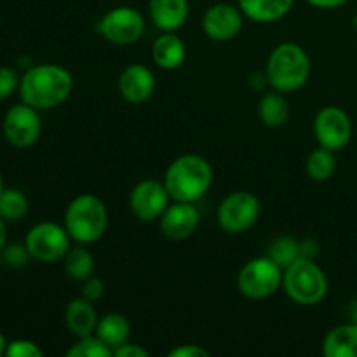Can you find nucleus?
Here are the masks:
<instances>
[{"mask_svg": "<svg viewBox=\"0 0 357 357\" xmlns=\"http://www.w3.org/2000/svg\"><path fill=\"white\" fill-rule=\"evenodd\" d=\"M17 91L23 103L38 112L51 110L68 100L73 91V77L54 63L33 65L21 75Z\"/></svg>", "mask_w": 357, "mask_h": 357, "instance_id": "nucleus-1", "label": "nucleus"}, {"mask_svg": "<svg viewBox=\"0 0 357 357\" xmlns=\"http://www.w3.org/2000/svg\"><path fill=\"white\" fill-rule=\"evenodd\" d=\"M213 183V167L204 157L187 153L174 159L164 173V185L173 201L197 202Z\"/></svg>", "mask_w": 357, "mask_h": 357, "instance_id": "nucleus-2", "label": "nucleus"}, {"mask_svg": "<svg viewBox=\"0 0 357 357\" xmlns=\"http://www.w3.org/2000/svg\"><path fill=\"white\" fill-rule=\"evenodd\" d=\"M310 70L312 65L305 49L295 42H284L268 56L265 77L279 93H293L309 82Z\"/></svg>", "mask_w": 357, "mask_h": 357, "instance_id": "nucleus-3", "label": "nucleus"}, {"mask_svg": "<svg viewBox=\"0 0 357 357\" xmlns=\"http://www.w3.org/2000/svg\"><path fill=\"white\" fill-rule=\"evenodd\" d=\"M282 288L295 303L312 307L328 295V278L310 257H298L282 271Z\"/></svg>", "mask_w": 357, "mask_h": 357, "instance_id": "nucleus-4", "label": "nucleus"}, {"mask_svg": "<svg viewBox=\"0 0 357 357\" xmlns=\"http://www.w3.org/2000/svg\"><path fill=\"white\" fill-rule=\"evenodd\" d=\"M63 225L75 243H96L103 237L108 225L107 206L93 194L79 195L66 206Z\"/></svg>", "mask_w": 357, "mask_h": 357, "instance_id": "nucleus-5", "label": "nucleus"}, {"mask_svg": "<svg viewBox=\"0 0 357 357\" xmlns=\"http://www.w3.org/2000/svg\"><path fill=\"white\" fill-rule=\"evenodd\" d=\"M282 286V267L271 257H258L248 261L237 275V288L246 298L265 300Z\"/></svg>", "mask_w": 357, "mask_h": 357, "instance_id": "nucleus-6", "label": "nucleus"}, {"mask_svg": "<svg viewBox=\"0 0 357 357\" xmlns=\"http://www.w3.org/2000/svg\"><path fill=\"white\" fill-rule=\"evenodd\" d=\"M70 234L65 225L54 222H40L31 227L24 237V246L30 253L31 260L40 264H56L63 260L70 251Z\"/></svg>", "mask_w": 357, "mask_h": 357, "instance_id": "nucleus-7", "label": "nucleus"}, {"mask_svg": "<svg viewBox=\"0 0 357 357\" xmlns=\"http://www.w3.org/2000/svg\"><path fill=\"white\" fill-rule=\"evenodd\" d=\"M2 135L14 149H30L42 135V121L37 108L26 103L13 105L2 119Z\"/></svg>", "mask_w": 357, "mask_h": 357, "instance_id": "nucleus-8", "label": "nucleus"}, {"mask_svg": "<svg viewBox=\"0 0 357 357\" xmlns=\"http://www.w3.org/2000/svg\"><path fill=\"white\" fill-rule=\"evenodd\" d=\"M261 206L255 194L246 190L227 195L218 206L216 220L227 234H243L257 223Z\"/></svg>", "mask_w": 357, "mask_h": 357, "instance_id": "nucleus-9", "label": "nucleus"}, {"mask_svg": "<svg viewBox=\"0 0 357 357\" xmlns=\"http://www.w3.org/2000/svg\"><path fill=\"white\" fill-rule=\"evenodd\" d=\"M98 31L112 44H135L145 31V17L135 7H115L98 21Z\"/></svg>", "mask_w": 357, "mask_h": 357, "instance_id": "nucleus-10", "label": "nucleus"}, {"mask_svg": "<svg viewBox=\"0 0 357 357\" xmlns=\"http://www.w3.org/2000/svg\"><path fill=\"white\" fill-rule=\"evenodd\" d=\"M314 136L328 150H342L352 136V122L340 107H324L314 119Z\"/></svg>", "mask_w": 357, "mask_h": 357, "instance_id": "nucleus-11", "label": "nucleus"}, {"mask_svg": "<svg viewBox=\"0 0 357 357\" xmlns=\"http://www.w3.org/2000/svg\"><path fill=\"white\" fill-rule=\"evenodd\" d=\"M169 192L166 185L155 180H143L135 185L129 197L132 215L142 222H152L162 216L169 206Z\"/></svg>", "mask_w": 357, "mask_h": 357, "instance_id": "nucleus-12", "label": "nucleus"}, {"mask_svg": "<svg viewBox=\"0 0 357 357\" xmlns=\"http://www.w3.org/2000/svg\"><path fill=\"white\" fill-rule=\"evenodd\" d=\"M243 10L232 3H215L202 16V30L211 40L229 42L243 30Z\"/></svg>", "mask_w": 357, "mask_h": 357, "instance_id": "nucleus-13", "label": "nucleus"}, {"mask_svg": "<svg viewBox=\"0 0 357 357\" xmlns=\"http://www.w3.org/2000/svg\"><path fill=\"white\" fill-rule=\"evenodd\" d=\"M199 209L194 202L174 201V204L167 206L166 211L159 218L160 232L173 241H181L190 237L199 225Z\"/></svg>", "mask_w": 357, "mask_h": 357, "instance_id": "nucleus-14", "label": "nucleus"}, {"mask_svg": "<svg viewBox=\"0 0 357 357\" xmlns=\"http://www.w3.org/2000/svg\"><path fill=\"white\" fill-rule=\"evenodd\" d=\"M155 91V75L142 63L129 65L119 77V93L129 103H145Z\"/></svg>", "mask_w": 357, "mask_h": 357, "instance_id": "nucleus-15", "label": "nucleus"}, {"mask_svg": "<svg viewBox=\"0 0 357 357\" xmlns=\"http://www.w3.org/2000/svg\"><path fill=\"white\" fill-rule=\"evenodd\" d=\"M98 321H100V317H98L96 309H94V303L86 300L84 296L70 300L68 305H66V328H68L70 333L75 335V337L82 338L93 335L94 331H96Z\"/></svg>", "mask_w": 357, "mask_h": 357, "instance_id": "nucleus-16", "label": "nucleus"}, {"mask_svg": "<svg viewBox=\"0 0 357 357\" xmlns=\"http://www.w3.org/2000/svg\"><path fill=\"white\" fill-rule=\"evenodd\" d=\"M153 24L162 31H176L188 17V0H149Z\"/></svg>", "mask_w": 357, "mask_h": 357, "instance_id": "nucleus-17", "label": "nucleus"}, {"mask_svg": "<svg viewBox=\"0 0 357 357\" xmlns=\"http://www.w3.org/2000/svg\"><path fill=\"white\" fill-rule=\"evenodd\" d=\"M187 47L183 40L173 31H164L155 38L152 45V58L155 65L162 70H176L183 65Z\"/></svg>", "mask_w": 357, "mask_h": 357, "instance_id": "nucleus-18", "label": "nucleus"}, {"mask_svg": "<svg viewBox=\"0 0 357 357\" xmlns=\"http://www.w3.org/2000/svg\"><path fill=\"white\" fill-rule=\"evenodd\" d=\"M239 9L255 23H274L282 20L295 6V0H237Z\"/></svg>", "mask_w": 357, "mask_h": 357, "instance_id": "nucleus-19", "label": "nucleus"}, {"mask_svg": "<svg viewBox=\"0 0 357 357\" xmlns=\"http://www.w3.org/2000/svg\"><path fill=\"white\" fill-rule=\"evenodd\" d=\"M323 354L326 357H357V324L347 323L333 328L324 337Z\"/></svg>", "mask_w": 357, "mask_h": 357, "instance_id": "nucleus-20", "label": "nucleus"}, {"mask_svg": "<svg viewBox=\"0 0 357 357\" xmlns=\"http://www.w3.org/2000/svg\"><path fill=\"white\" fill-rule=\"evenodd\" d=\"M96 337L101 338L112 351H115L117 347H121L122 344L129 340V335H131V326H129V321L126 319L122 314L119 312H110L105 314L100 321H98L96 326Z\"/></svg>", "mask_w": 357, "mask_h": 357, "instance_id": "nucleus-21", "label": "nucleus"}, {"mask_svg": "<svg viewBox=\"0 0 357 357\" xmlns=\"http://www.w3.org/2000/svg\"><path fill=\"white\" fill-rule=\"evenodd\" d=\"M258 117L268 128H281L289 119V103L282 93L272 91L261 96L258 103Z\"/></svg>", "mask_w": 357, "mask_h": 357, "instance_id": "nucleus-22", "label": "nucleus"}, {"mask_svg": "<svg viewBox=\"0 0 357 357\" xmlns=\"http://www.w3.org/2000/svg\"><path fill=\"white\" fill-rule=\"evenodd\" d=\"M63 261H65L66 275L70 279H73V281L84 282L94 272V257L82 244L75 248H70V251L63 258Z\"/></svg>", "mask_w": 357, "mask_h": 357, "instance_id": "nucleus-23", "label": "nucleus"}, {"mask_svg": "<svg viewBox=\"0 0 357 357\" xmlns=\"http://www.w3.org/2000/svg\"><path fill=\"white\" fill-rule=\"evenodd\" d=\"M305 169L314 181L330 180L337 169V159L333 155V150H328L324 146L314 150L307 159Z\"/></svg>", "mask_w": 357, "mask_h": 357, "instance_id": "nucleus-24", "label": "nucleus"}, {"mask_svg": "<svg viewBox=\"0 0 357 357\" xmlns=\"http://www.w3.org/2000/svg\"><path fill=\"white\" fill-rule=\"evenodd\" d=\"M28 197L20 188H3L0 195V216L6 222H20L28 213Z\"/></svg>", "mask_w": 357, "mask_h": 357, "instance_id": "nucleus-25", "label": "nucleus"}, {"mask_svg": "<svg viewBox=\"0 0 357 357\" xmlns=\"http://www.w3.org/2000/svg\"><path fill=\"white\" fill-rule=\"evenodd\" d=\"M302 255H303L302 244H300L296 239H293V237H288V236L278 237V239L271 244V248H268V257H271L275 264L281 265L282 271H284L291 261H295L296 258L302 257ZM303 257H305V255H303Z\"/></svg>", "mask_w": 357, "mask_h": 357, "instance_id": "nucleus-26", "label": "nucleus"}, {"mask_svg": "<svg viewBox=\"0 0 357 357\" xmlns=\"http://www.w3.org/2000/svg\"><path fill=\"white\" fill-rule=\"evenodd\" d=\"M68 357H110L114 356V351L105 344L101 338L96 335H89V337L79 338V342L72 345L66 351Z\"/></svg>", "mask_w": 357, "mask_h": 357, "instance_id": "nucleus-27", "label": "nucleus"}, {"mask_svg": "<svg viewBox=\"0 0 357 357\" xmlns=\"http://www.w3.org/2000/svg\"><path fill=\"white\" fill-rule=\"evenodd\" d=\"M6 356L7 357H42L44 356V351H42L33 340L16 338V340L7 342Z\"/></svg>", "mask_w": 357, "mask_h": 357, "instance_id": "nucleus-28", "label": "nucleus"}, {"mask_svg": "<svg viewBox=\"0 0 357 357\" xmlns=\"http://www.w3.org/2000/svg\"><path fill=\"white\" fill-rule=\"evenodd\" d=\"M2 253V260L3 264H7L9 267H23V265L28 264L30 260V253H28L26 246L23 244H6L3 250L0 251Z\"/></svg>", "mask_w": 357, "mask_h": 357, "instance_id": "nucleus-29", "label": "nucleus"}, {"mask_svg": "<svg viewBox=\"0 0 357 357\" xmlns=\"http://www.w3.org/2000/svg\"><path fill=\"white\" fill-rule=\"evenodd\" d=\"M21 77L10 66H0V101L7 100L20 89Z\"/></svg>", "mask_w": 357, "mask_h": 357, "instance_id": "nucleus-30", "label": "nucleus"}, {"mask_svg": "<svg viewBox=\"0 0 357 357\" xmlns=\"http://www.w3.org/2000/svg\"><path fill=\"white\" fill-rule=\"evenodd\" d=\"M105 295V282L101 281L100 278H94V275H91L89 279H86L84 281V286H82V296L86 300H89V302H98V300L103 298Z\"/></svg>", "mask_w": 357, "mask_h": 357, "instance_id": "nucleus-31", "label": "nucleus"}, {"mask_svg": "<svg viewBox=\"0 0 357 357\" xmlns=\"http://www.w3.org/2000/svg\"><path fill=\"white\" fill-rule=\"evenodd\" d=\"M167 356L169 357H209V352L206 351L204 347H201V345L185 344V345H180V347L173 349Z\"/></svg>", "mask_w": 357, "mask_h": 357, "instance_id": "nucleus-32", "label": "nucleus"}, {"mask_svg": "<svg viewBox=\"0 0 357 357\" xmlns=\"http://www.w3.org/2000/svg\"><path fill=\"white\" fill-rule=\"evenodd\" d=\"M114 356L115 357H146L149 356V352H146L143 347H139V345L126 342V344H122L121 347L115 349Z\"/></svg>", "mask_w": 357, "mask_h": 357, "instance_id": "nucleus-33", "label": "nucleus"}, {"mask_svg": "<svg viewBox=\"0 0 357 357\" xmlns=\"http://www.w3.org/2000/svg\"><path fill=\"white\" fill-rule=\"evenodd\" d=\"M307 2L317 9H337V7L347 3L349 0H307Z\"/></svg>", "mask_w": 357, "mask_h": 357, "instance_id": "nucleus-34", "label": "nucleus"}, {"mask_svg": "<svg viewBox=\"0 0 357 357\" xmlns=\"http://www.w3.org/2000/svg\"><path fill=\"white\" fill-rule=\"evenodd\" d=\"M6 220L0 216V251L3 250V246L7 244V227H6Z\"/></svg>", "mask_w": 357, "mask_h": 357, "instance_id": "nucleus-35", "label": "nucleus"}, {"mask_svg": "<svg viewBox=\"0 0 357 357\" xmlns=\"http://www.w3.org/2000/svg\"><path fill=\"white\" fill-rule=\"evenodd\" d=\"M349 323L357 324V300H352V303L349 305Z\"/></svg>", "mask_w": 357, "mask_h": 357, "instance_id": "nucleus-36", "label": "nucleus"}, {"mask_svg": "<svg viewBox=\"0 0 357 357\" xmlns=\"http://www.w3.org/2000/svg\"><path fill=\"white\" fill-rule=\"evenodd\" d=\"M6 347H7V338L3 337V333L0 331V356H6Z\"/></svg>", "mask_w": 357, "mask_h": 357, "instance_id": "nucleus-37", "label": "nucleus"}, {"mask_svg": "<svg viewBox=\"0 0 357 357\" xmlns=\"http://www.w3.org/2000/svg\"><path fill=\"white\" fill-rule=\"evenodd\" d=\"M3 188H6V185H3V178H2V173H0V195H2Z\"/></svg>", "mask_w": 357, "mask_h": 357, "instance_id": "nucleus-38", "label": "nucleus"}, {"mask_svg": "<svg viewBox=\"0 0 357 357\" xmlns=\"http://www.w3.org/2000/svg\"><path fill=\"white\" fill-rule=\"evenodd\" d=\"M354 26H356V31H357V16L354 17Z\"/></svg>", "mask_w": 357, "mask_h": 357, "instance_id": "nucleus-39", "label": "nucleus"}]
</instances>
